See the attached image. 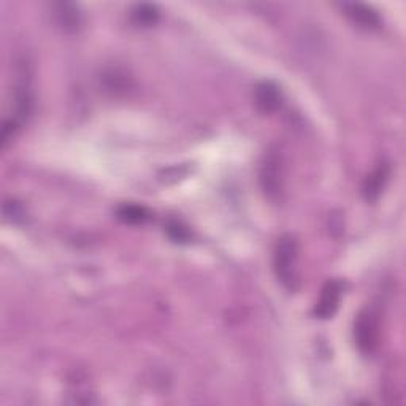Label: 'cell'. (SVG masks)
Masks as SVG:
<instances>
[{
    "label": "cell",
    "instance_id": "obj_3",
    "mask_svg": "<svg viewBox=\"0 0 406 406\" xmlns=\"http://www.w3.org/2000/svg\"><path fill=\"white\" fill-rule=\"evenodd\" d=\"M343 297V283L341 281H328L322 288L319 302H317L314 308V314L319 319H330L336 309L340 307Z\"/></svg>",
    "mask_w": 406,
    "mask_h": 406
},
{
    "label": "cell",
    "instance_id": "obj_1",
    "mask_svg": "<svg viewBox=\"0 0 406 406\" xmlns=\"http://www.w3.org/2000/svg\"><path fill=\"white\" fill-rule=\"evenodd\" d=\"M297 259H298V243L290 235H284L279 238L275 247V265L276 278L279 279L285 289L295 290L298 288V275H297Z\"/></svg>",
    "mask_w": 406,
    "mask_h": 406
},
{
    "label": "cell",
    "instance_id": "obj_10",
    "mask_svg": "<svg viewBox=\"0 0 406 406\" xmlns=\"http://www.w3.org/2000/svg\"><path fill=\"white\" fill-rule=\"evenodd\" d=\"M132 19L137 25H143V27H151L154 25L159 19V10L154 5L142 4L137 5L132 11Z\"/></svg>",
    "mask_w": 406,
    "mask_h": 406
},
{
    "label": "cell",
    "instance_id": "obj_2",
    "mask_svg": "<svg viewBox=\"0 0 406 406\" xmlns=\"http://www.w3.org/2000/svg\"><path fill=\"white\" fill-rule=\"evenodd\" d=\"M379 322L373 309H364L354 322V340L360 352L371 354L378 346Z\"/></svg>",
    "mask_w": 406,
    "mask_h": 406
},
{
    "label": "cell",
    "instance_id": "obj_9",
    "mask_svg": "<svg viewBox=\"0 0 406 406\" xmlns=\"http://www.w3.org/2000/svg\"><path fill=\"white\" fill-rule=\"evenodd\" d=\"M118 218L125 224H143L149 218V211L142 205H123L118 208Z\"/></svg>",
    "mask_w": 406,
    "mask_h": 406
},
{
    "label": "cell",
    "instance_id": "obj_6",
    "mask_svg": "<svg viewBox=\"0 0 406 406\" xmlns=\"http://www.w3.org/2000/svg\"><path fill=\"white\" fill-rule=\"evenodd\" d=\"M345 15L351 19L352 23L359 24L364 29H378L381 24V19L378 13L374 11L370 6L364 4H343L341 5Z\"/></svg>",
    "mask_w": 406,
    "mask_h": 406
},
{
    "label": "cell",
    "instance_id": "obj_4",
    "mask_svg": "<svg viewBox=\"0 0 406 406\" xmlns=\"http://www.w3.org/2000/svg\"><path fill=\"white\" fill-rule=\"evenodd\" d=\"M254 102L262 113H275L281 106V91L275 82L264 81L257 85L256 91H254Z\"/></svg>",
    "mask_w": 406,
    "mask_h": 406
},
{
    "label": "cell",
    "instance_id": "obj_8",
    "mask_svg": "<svg viewBox=\"0 0 406 406\" xmlns=\"http://www.w3.org/2000/svg\"><path fill=\"white\" fill-rule=\"evenodd\" d=\"M56 18L66 30H76L81 24V15L78 8L72 4H57Z\"/></svg>",
    "mask_w": 406,
    "mask_h": 406
},
{
    "label": "cell",
    "instance_id": "obj_7",
    "mask_svg": "<svg viewBox=\"0 0 406 406\" xmlns=\"http://www.w3.org/2000/svg\"><path fill=\"white\" fill-rule=\"evenodd\" d=\"M387 176H389V167H387V165H381V167H378L367 178V181L364 184V195L367 200L376 199L381 192V189L384 187Z\"/></svg>",
    "mask_w": 406,
    "mask_h": 406
},
{
    "label": "cell",
    "instance_id": "obj_12",
    "mask_svg": "<svg viewBox=\"0 0 406 406\" xmlns=\"http://www.w3.org/2000/svg\"><path fill=\"white\" fill-rule=\"evenodd\" d=\"M4 214L5 218L11 222H23L25 218V209L23 208L21 203L10 200L4 205Z\"/></svg>",
    "mask_w": 406,
    "mask_h": 406
},
{
    "label": "cell",
    "instance_id": "obj_11",
    "mask_svg": "<svg viewBox=\"0 0 406 406\" xmlns=\"http://www.w3.org/2000/svg\"><path fill=\"white\" fill-rule=\"evenodd\" d=\"M165 230H167L168 237L176 241V243H187L190 238V232L189 228L183 224V222L176 221V219H170L165 226Z\"/></svg>",
    "mask_w": 406,
    "mask_h": 406
},
{
    "label": "cell",
    "instance_id": "obj_5",
    "mask_svg": "<svg viewBox=\"0 0 406 406\" xmlns=\"http://www.w3.org/2000/svg\"><path fill=\"white\" fill-rule=\"evenodd\" d=\"M281 173H279V159L275 152L265 156V162L260 167V183L270 197L281 192Z\"/></svg>",
    "mask_w": 406,
    "mask_h": 406
}]
</instances>
